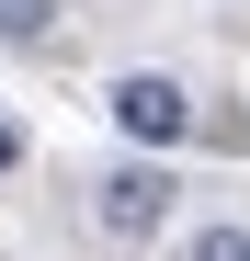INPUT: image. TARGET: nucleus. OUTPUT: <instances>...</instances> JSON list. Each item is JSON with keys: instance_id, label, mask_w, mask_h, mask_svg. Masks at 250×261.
<instances>
[{"instance_id": "f257e3e1", "label": "nucleus", "mask_w": 250, "mask_h": 261, "mask_svg": "<svg viewBox=\"0 0 250 261\" xmlns=\"http://www.w3.org/2000/svg\"><path fill=\"white\" fill-rule=\"evenodd\" d=\"M171 204H182V182H171V148H148V159H125V170H103V227L114 239H159L171 227Z\"/></svg>"}, {"instance_id": "f03ea898", "label": "nucleus", "mask_w": 250, "mask_h": 261, "mask_svg": "<svg viewBox=\"0 0 250 261\" xmlns=\"http://www.w3.org/2000/svg\"><path fill=\"white\" fill-rule=\"evenodd\" d=\"M114 125L137 148H171V137H193V91H182L171 68H125L114 80Z\"/></svg>"}, {"instance_id": "7ed1b4c3", "label": "nucleus", "mask_w": 250, "mask_h": 261, "mask_svg": "<svg viewBox=\"0 0 250 261\" xmlns=\"http://www.w3.org/2000/svg\"><path fill=\"white\" fill-rule=\"evenodd\" d=\"M46 23H57V0H0V46H46Z\"/></svg>"}, {"instance_id": "20e7f679", "label": "nucleus", "mask_w": 250, "mask_h": 261, "mask_svg": "<svg viewBox=\"0 0 250 261\" xmlns=\"http://www.w3.org/2000/svg\"><path fill=\"white\" fill-rule=\"evenodd\" d=\"M182 261H250V227H205V239H193Z\"/></svg>"}, {"instance_id": "39448f33", "label": "nucleus", "mask_w": 250, "mask_h": 261, "mask_svg": "<svg viewBox=\"0 0 250 261\" xmlns=\"http://www.w3.org/2000/svg\"><path fill=\"white\" fill-rule=\"evenodd\" d=\"M12 159H23V125H12V114H0V170H12Z\"/></svg>"}]
</instances>
